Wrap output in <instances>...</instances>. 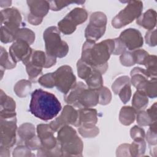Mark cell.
Returning <instances> with one entry per match:
<instances>
[{"label":"cell","mask_w":157,"mask_h":157,"mask_svg":"<svg viewBox=\"0 0 157 157\" xmlns=\"http://www.w3.org/2000/svg\"><path fill=\"white\" fill-rule=\"evenodd\" d=\"M114 48L115 42L112 39L98 44L86 40L83 45L80 59L104 74L108 68L107 61Z\"/></svg>","instance_id":"obj_1"},{"label":"cell","mask_w":157,"mask_h":157,"mask_svg":"<svg viewBox=\"0 0 157 157\" xmlns=\"http://www.w3.org/2000/svg\"><path fill=\"white\" fill-rule=\"evenodd\" d=\"M61 110V105L52 93L42 89L35 90L29 104L30 112L36 117L47 121L58 115Z\"/></svg>","instance_id":"obj_2"},{"label":"cell","mask_w":157,"mask_h":157,"mask_svg":"<svg viewBox=\"0 0 157 157\" xmlns=\"http://www.w3.org/2000/svg\"><path fill=\"white\" fill-rule=\"evenodd\" d=\"M57 140L61 147L62 156H82L83 144L76 131L69 125L61 127L57 135Z\"/></svg>","instance_id":"obj_3"},{"label":"cell","mask_w":157,"mask_h":157,"mask_svg":"<svg viewBox=\"0 0 157 157\" xmlns=\"http://www.w3.org/2000/svg\"><path fill=\"white\" fill-rule=\"evenodd\" d=\"M37 132L42 145L38 150V156H62L61 147L57 139L54 137L55 132L49 124H40L37 125Z\"/></svg>","instance_id":"obj_4"},{"label":"cell","mask_w":157,"mask_h":157,"mask_svg":"<svg viewBox=\"0 0 157 157\" xmlns=\"http://www.w3.org/2000/svg\"><path fill=\"white\" fill-rule=\"evenodd\" d=\"M45 42V53L55 58H63L69 52L67 44L62 40L60 32L56 26H50L44 32L43 35Z\"/></svg>","instance_id":"obj_5"},{"label":"cell","mask_w":157,"mask_h":157,"mask_svg":"<svg viewBox=\"0 0 157 157\" xmlns=\"http://www.w3.org/2000/svg\"><path fill=\"white\" fill-rule=\"evenodd\" d=\"M126 6L121 10L112 20L115 28H121L139 18L142 14L143 3L140 1H129Z\"/></svg>","instance_id":"obj_6"},{"label":"cell","mask_w":157,"mask_h":157,"mask_svg":"<svg viewBox=\"0 0 157 157\" xmlns=\"http://www.w3.org/2000/svg\"><path fill=\"white\" fill-rule=\"evenodd\" d=\"M107 25V17L104 13L96 12L90 17V22L85 31L86 40L96 42L105 33Z\"/></svg>","instance_id":"obj_7"},{"label":"cell","mask_w":157,"mask_h":157,"mask_svg":"<svg viewBox=\"0 0 157 157\" xmlns=\"http://www.w3.org/2000/svg\"><path fill=\"white\" fill-rule=\"evenodd\" d=\"M0 147L10 148L16 142L17 129L16 117L12 118H0Z\"/></svg>","instance_id":"obj_8"},{"label":"cell","mask_w":157,"mask_h":157,"mask_svg":"<svg viewBox=\"0 0 157 157\" xmlns=\"http://www.w3.org/2000/svg\"><path fill=\"white\" fill-rule=\"evenodd\" d=\"M53 73L55 86L64 94H66L77 83L76 77L69 66H62Z\"/></svg>","instance_id":"obj_9"},{"label":"cell","mask_w":157,"mask_h":157,"mask_svg":"<svg viewBox=\"0 0 157 157\" xmlns=\"http://www.w3.org/2000/svg\"><path fill=\"white\" fill-rule=\"evenodd\" d=\"M78 112L71 105H66L64 107L60 115L53 120L50 126L54 132L58 131L61 127L65 125L78 126Z\"/></svg>","instance_id":"obj_10"},{"label":"cell","mask_w":157,"mask_h":157,"mask_svg":"<svg viewBox=\"0 0 157 157\" xmlns=\"http://www.w3.org/2000/svg\"><path fill=\"white\" fill-rule=\"evenodd\" d=\"M27 4L30 10L28 15V22L33 25H40L50 9L49 2L48 1H27Z\"/></svg>","instance_id":"obj_11"},{"label":"cell","mask_w":157,"mask_h":157,"mask_svg":"<svg viewBox=\"0 0 157 157\" xmlns=\"http://www.w3.org/2000/svg\"><path fill=\"white\" fill-rule=\"evenodd\" d=\"M26 42L16 40L9 48V54L15 63L22 61L26 65L30 60L33 50Z\"/></svg>","instance_id":"obj_12"},{"label":"cell","mask_w":157,"mask_h":157,"mask_svg":"<svg viewBox=\"0 0 157 157\" xmlns=\"http://www.w3.org/2000/svg\"><path fill=\"white\" fill-rule=\"evenodd\" d=\"M118 38L129 50H135L143 46V37L140 32L135 28L124 30L121 33Z\"/></svg>","instance_id":"obj_13"},{"label":"cell","mask_w":157,"mask_h":157,"mask_svg":"<svg viewBox=\"0 0 157 157\" xmlns=\"http://www.w3.org/2000/svg\"><path fill=\"white\" fill-rule=\"evenodd\" d=\"M78 112L77 127L92 128L96 126L98 121L97 110L93 108H81Z\"/></svg>","instance_id":"obj_14"},{"label":"cell","mask_w":157,"mask_h":157,"mask_svg":"<svg viewBox=\"0 0 157 157\" xmlns=\"http://www.w3.org/2000/svg\"><path fill=\"white\" fill-rule=\"evenodd\" d=\"M16 104L15 101L1 90L0 93V118H6L16 117Z\"/></svg>","instance_id":"obj_15"},{"label":"cell","mask_w":157,"mask_h":157,"mask_svg":"<svg viewBox=\"0 0 157 157\" xmlns=\"http://www.w3.org/2000/svg\"><path fill=\"white\" fill-rule=\"evenodd\" d=\"M99 103L98 90L85 88L81 93L78 99L77 107L92 108Z\"/></svg>","instance_id":"obj_16"},{"label":"cell","mask_w":157,"mask_h":157,"mask_svg":"<svg viewBox=\"0 0 157 157\" xmlns=\"http://www.w3.org/2000/svg\"><path fill=\"white\" fill-rule=\"evenodd\" d=\"M131 82L139 91H143L148 81L152 78L150 77L146 69L140 67H134L131 71Z\"/></svg>","instance_id":"obj_17"},{"label":"cell","mask_w":157,"mask_h":157,"mask_svg":"<svg viewBox=\"0 0 157 157\" xmlns=\"http://www.w3.org/2000/svg\"><path fill=\"white\" fill-rule=\"evenodd\" d=\"M29 61L36 66L48 68L56 64V58L49 56L43 51L33 50Z\"/></svg>","instance_id":"obj_18"},{"label":"cell","mask_w":157,"mask_h":157,"mask_svg":"<svg viewBox=\"0 0 157 157\" xmlns=\"http://www.w3.org/2000/svg\"><path fill=\"white\" fill-rule=\"evenodd\" d=\"M19 29V26L15 24L8 22L1 24V41L2 43L7 44L15 40Z\"/></svg>","instance_id":"obj_19"},{"label":"cell","mask_w":157,"mask_h":157,"mask_svg":"<svg viewBox=\"0 0 157 157\" xmlns=\"http://www.w3.org/2000/svg\"><path fill=\"white\" fill-rule=\"evenodd\" d=\"M136 23L140 26L152 30L156 24V12L153 9H148L141 14L136 20Z\"/></svg>","instance_id":"obj_20"},{"label":"cell","mask_w":157,"mask_h":157,"mask_svg":"<svg viewBox=\"0 0 157 157\" xmlns=\"http://www.w3.org/2000/svg\"><path fill=\"white\" fill-rule=\"evenodd\" d=\"M8 22L20 26L21 16L19 10L15 8H7L1 11V24Z\"/></svg>","instance_id":"obj_21"},{"label":"cell","mask_w":157,"mask_h":157,"mask_svg":"<svg viewBox=\"0 0 157 157\" xmlns=\"http://www.w3.org/2000/svg\"><path fill=\"white\" fill-rule=\"evenodd\" d=\"M87 86L82 82H78L64 96V101L69 105L77 107L78 99L82 91Z\"/></svg>","instance_id":"obj_22"},{"label":"cell","mask_w":157,"mask_h":157,"mask_svg":"<svg viewBox=\"0 0 157 157\" xmlns=\"http://www.w3.org/2000/svg\"><path fill=\"white\" fill-rule=\"evenodd\" d=\"M64 17L77 26L86 20L88 18V13L85 9L76 7L72 9Z\"/></svg>","instance_id":"obj_23"},{"label":"cell","mask_w":157,"mask_h":157,"mask_svg":"<svg viewBox=\"0 0 157 157\" xmlns=\"http://www.w3.org/2000/svg\"><path fill=\"white\" fill-rule=\"evenodd\" d=\"M137 112L130 106L123 107L120 112L119 120L120 123L125 126H129L132 124L136 118Z\"/></svg>","instance_id":"obj_24"},{"label":"cell","mask_w":157,"mask_h":157,"mask_svg":"<svg viewBox=\"0 0 157 157\" xmlns=\"http://www.w3.org/2000/svg\"><path fill=\"white\" fill-rule=\"evenodd\" d=\"M88 88L93 90H98L103 86V79L101 72L93 68L91 74L85 80Z\"/></svg>","instance_id":"obj_25"},{"label":"cell","mask_w":157,"mask_h":157,"mask_svg":"<svg viewBox=\"0 0 157 157\" xmlns=\"http://www.w3.org/2000/svg\"><path fill=\"white\" fill-rule=\"evenodd\" d=\"M148 99L144 92L137 90L133 95L132 105L137 112L144 110L147 106Z\"/></svg>","instance_id":"obj_26"},{"label":"cell","mask_w":157,"mask_h":157,"mask_svg":"<svg viewBox=\"0 0 157 157\" xmlns=\"http://www.w3.org/2000/svg\"><path fill=\"white\" fill-rule=\"evenodd\" d=\"M18 134L21 140L25 142L36 136L35 127L31 123H25L18 128Z\"/></svg>","instance_id":"obj_27"},{"label":"cell","mask_w":157,"mask_h":157,"mask_svg":"<svg viewBox=\"0 0 157 157\" xmlns=\"http://www.w3.org/2000/svg\"><path fill=\"white\" fill-rule=\"evenodd\" d=\"M31 89V83L27 80H20L14 86L15 94L20 98L26 97L30 92Z\"/></svg>","instance_id":"obj_28"},{"label":"cell","mask_w":157,"mask_h":157,"mask_svg":"<svg viewBox=\"0 0 157 157\" xmlns=\"http://www.w3.org/2000/svg\"><path fill=\"white\" fill-rule=\"evenodd\" d=\"M17 63L10 56V54L7 52L6 49L1 47V56H0V65L1 68L5 69H12L16 66Z\"/></svg>","instance_id":"obj_29"},{"label":"cell","mask_w":157,"mask_h":157,"mask_svg":"<svg viewBox=\"0 0 157 157\" xmlns=\"http://www.w3.org/2000/svg\"><path fill=\"white\" fill-rule=\"evenodd\" d=\"M146 144L144 139L134 140L129 145V152L131 156H140L145 151Z\"/></svg>","instance_id":"obj_30"},{"label":"cell","mask_w":157,"mask_h":157,"mask_svg":"<svg viewBox=\"0 0 157 157\" xmlns=\"http://www.w3.org/2000/svg\"><path fill=\"white\" fill-rule=\"evenodd\" d=\"M16 40H22L31 45L35 40V33L26 28H20L17 33Z\"/></svg>","instance_id":"obj_31"},{"label":"cell","mask_w":157,"mask_h":157,"mask_svg":"<svg viewBox=\"0 0 157 157\" xmlns=\"http://www.w3.org/2000/svg\"><path fill=\"white\" fill-rule=\"evenodd\" d=\"M151 78L156 77V56L148 55L144 60V64Z\"/></svg>","instance_id":"obj_32"},{"label":"cell","mask_w":157,"mask_h":157,"mask_svg":"<svg viewBox=\"0 0 157 157\" xmlns=\"http://www.w3.org/2000/svg\"><path fill=\"white\" fill-rule=\"evenodd\" d=\"M77 73L78 77L83 80H86L89 75L91 74L93 67L79 59L77 63Z\"/></svg>","instance_id":"obj_33"},{"label":"cell","mask_w":157,"mask_h":157,"mask_svg":"<svg viewBox=\"0 0 157 157\" xmlns=\"http://www.w3.org/2000/svg\"><path fill=\"white\" fill-rule=\"evenodd\" d=\"M76 28V26L73 25L65 17H64L58 23V28L59 31L66 35L72 34L75 31Z\"/></svg>","instance_id":"obj_34"},{"label":"cell","mask_w":157,"mask_h":157,"mask_svg":"<svg viewBox=\"0 0 157 157\" xmlns=\"http://www.w3.org/2000/svg\"><path fill=\"white\" fill-rule=\"evenodd\" d=\"M147 97L150 98H155L157 96V85H156V77L150 78L143 91Z\"/></svg>","instance_id":"obj_35"},{"label":"cell","mask_w":157,"mask_h":157,"mask_svg":"<svg viewBox=\"0 0 157 157\" xmlns=\"http://www.w3.org/2000/svg\"><path fill=\"white\" fill-rule=\"evenodd\" d=\"M38 82L40 85L45 88H52L55 86V79L54 73H47L43 75L38 79Z\"/></svg>","instance_id":"obj_36"},{"label":"cell","mask_w":157,"mask_h":157,"mask_svg":"<svg viewBox=\"0 0 157 157\" xmlns=\"http://www.w3.org/2000/svg\"><path fill=\"white\" fill-rule=\"evenodd\" d=\"M25 66L29 79L33 82H35L37 77L42 74V68L34 65L30 61H29Z\"/></svg>","instance_id":"obj_37"},{"label":"cell","mask_w":157,"mask_h":157,"mask_svg":"<svg viewBox=\"0 0 157 157\" xmlns=\"http://www.w3.org/2000/svg\"><path fill=\"white\" fill-rule=\"evenodd\" d=\"M99 104L101 105L109 104L112 100V94L110 91L105 86H102L98 89Z\"/></svg>","instance_id":"obj_38"},{"label":"cell","mask_w":157,"mask_h":157,"mask_svg":"<svg viewBox=\"0 0 157 157\" xmlns=\"http://www.w3.org/2000/svg\"><path fill=\"white\" fill-rule=\"evenodd\" d=\"M50 7L52 10L58 11L71 4H83L85 1H50Z\"/></svg>","instance_id":"obj_39"},{"label":"cell","mask_w":157,"mask_h":157,"mask_svg":"<svg viewBox=\"0 0 157 157\" xmlns=\"http://www.w3.org/2000/svg\"><path fill=\"white\" fill-rule=\"evenodd\" d=\"M130 83V78L128 76L123 75L117 78L112 85V89L115 94H118L120 90L126 84Z\"/></svg>","instance_id":"obj_40"},{"label":"cell","mask_w":157,"mask_h":157,"mask_svg":"<svg viewBox=\"0 0 157 157\" xmlns=\"http://www.w3.org/2000/svg\"><path fill=\"white\" fill-rule=\"evenodd\" d=\"M137 122L139 125L142 126H150L152 123L155 122L152 120L149 114L147 111H140L137 112Z\"/></svg>","instance_id":"obj_41"},{"label":"cell","mask_w":157,"mask_h":157,"mask_svg":"<svg viewBox=\"0 0 157 157\" xmlns=\"http://www.w3.org/2000/svg\"><path fill=\"white\" fill-rule=\"evenodd\" d=\"M120 61L123 66L126 67L132 66L136 64L132 52H124L120 56Z\"/></svg>","instance_id":"obj_42"},{"label":"cell","mask_w":157,"mask_h":157,"mask_svg":"<svg viewBox=\"0 0 157 157\" xmlns=\"http://www.w3.org/2000/svg\"><path fill=\"white\" fill-rule=\"evenodd\" d=\"M78 131L80 134L85 138H92L99 134V128L96 126L92 128H83L78 127Z\"/></svg>","instance_id":"obj_43"},{"label":"cell","mask_w":157,"mask_h":157,"mask_svg":"<svg viewBox=\"0 0 157 157\" xmlns=\"http://www.w3.org/2000/svg\"><path fill=\"white\" fill-rule=\"evenodd\" d=\"M119 97L123 103H127L131 96V83L125 85L119 91L118 93Z\"/></svg>","instance_id":"obj_44"},{"label":"cell","mask_w":157,"mask_h":157,"mask_svg":"<svg viewBox=\"0 0 157 157\" xmlns=\"http://www.w3.org/2000/svg\"><path fill=\"white\" fill-rule=\"evenodd\" d=\"M130 135L134 140H141L145 137V131L142 128L138 126H134L130 130Z\"/></svg>","instance_id":"obj_45"},{"label":"cell","mask_w":157,"mask_h":157,"mask_svg":"<svg viewBox=\"0 0 157 157\" xmlns=\"http://www.w3.org/2000/svg\"><path fill=\"white\" fill-rule=\"evenodd\" d=\"M136 64H143L145 59L149 55L147 52L142 49H137L132 52Z\"/></svg>","instance_id":"obj_46"},{"label":"cell","mask_w":157,"mask_h":157,"mask_svg":"<svg viewBox=\"0 0 157 157\" xmlns=\"http://www.w3.org/2000/svg\"><path fill=\"white\" fill-rule=\"evenodd\" d=\"M13 156H33L31 153V150H29L26 145L18 146L17 147L13 152Z\"/></svg>","instance_id":"obj_47"},{"label":"cell","mask_w":157,"mask_h":157,"mask_svg":"<svg viewBox=\"0 0 157 157\" xmlns=\"http://www.w3.org/2000/svg\"><path fill=\"white\" fill-rule=\"evenodd\" d=\"M25 145L31 150H39L41 147V142L38 136H35L25 142Z\"/></svg>","instance_id":"obj_48"},{"label":"cell","mask_w":157,"mask_h":157,"mask_svg":"<svg viewBox=\"0 0 157 157\" xmlns=\"http://www.w3.org/2000/svg\"><path fill=\"white\" fill-rule=\"evenodd\" d=\"M145 42L151 47H154L156 45V30H149L145 34Z\"/></svg>","instance_id":"obj_49"},{"label":"cell","mask_w":157,"mask_h":157,"mask_svg":"<svg viewBox=\"0 0 157 157\" xmlns=\"http://www.w3.org/2000/svg\"><path fill=\"white\" fill-rule=\"evenodd\" d=\"M115 42V48L112 54L117 55L123 53L126 51V47L119 38L113 39Z\"/></svg>","instance_id":"obj_50"},{"label":"cell","mask_w":157,"mask_h":157,"mask_svg":"<svg viewBox=\"0 0 157 157\" xmlns=\"http://www.w3.org/2000/svg\"><path fill=\"white\" fill-rule=\"evenodd\" d=\"M130 144H123L120 145L117 150V156H131L129 152Z\"/></svg>","instance_id":"obj_51"},{"label":"cell","mask_w":157,"mask_h":157,"mask_svg":"<svg viewBox=\"0 0 157 157\" xmlns=\"http://www.w3.org/2000/svg\"><path fill=\"white\" fill-rule=\"evenodd\" d=\"M156 132L157 130L153 129L150 128L146 135V139L147 142L151 145H156Z\"/></svg>","instance_id":"obj_52"},{"label":"cell","mask_w":157,"mask_h":157,"mask_svg":"<svg viewBox=\"0 0 157 157\" xmlns=\"http://www.w3.org/2000/svg\"><path fill=\"white\" fill-rule=\"evenodd\" d=\"M147 112L150 116L152 120L153 121H156V102H155L153 105L147 109Z\"/></svg>","instance_id":"obj_53"},{"label":"cell","mask_w":157,"mask_h":157,"mask_svg":"<svg viewBox=\"0 0 157 157\" xmlns=\"http://www.w3.org/2000/svg\"><path fill=\"white\" fill-rule=\"evenodd\" d=\"M9 149L3 147H0V156H9Z\"/></svg>","instance_id":"obj_54"},{"label":"cell","mask_w":157,"mask_h":157,"mask_svg":"<svg viewBox=\"0 0 157 157\" xmlns=\"http://www.w3.org/2000/svg\"><path fill=\"white\" fill-rule=\"evenodd\" d=\"M12 4L11 1H0V6L1 7H6L10 6Z\"/></svg>","instance_id":"obj_55"}]
</instances>
